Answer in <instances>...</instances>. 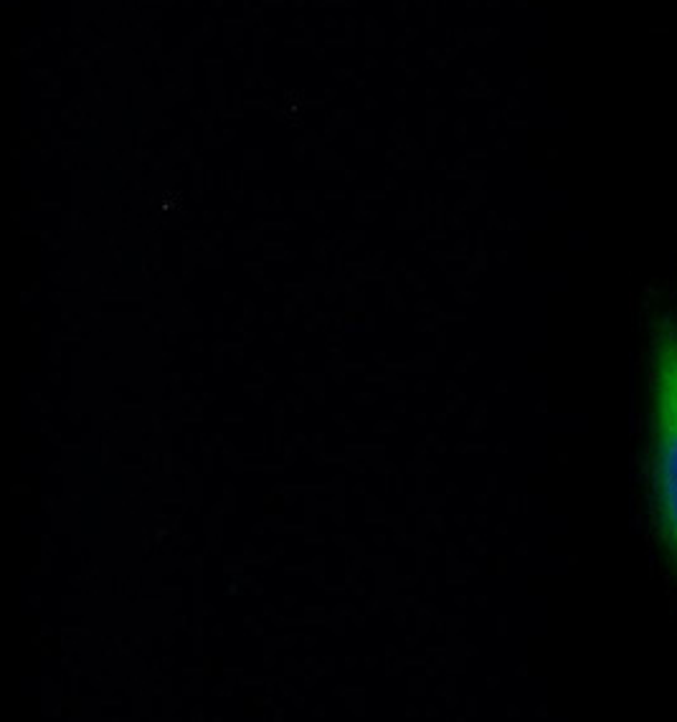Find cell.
Wrapping results in <instances>:
<instances>
[{
	"instance_id": "obj_1",
	"label": "cell",
	"mask_w": 677,
	"mask_h": 722,
	"mask_svg": "<svg viewBox=\"0 0 677 722\" xmlns=\"http://www.w3.org/2000/svg\"><path fill=\"white\" fill-rule=\"evenodd\" d=\"M654 497L677 563V329L662 327L654 345Z\"/></svg>"
}]
</instances>
